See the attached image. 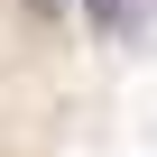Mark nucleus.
Masks as SVG:
<instances>
[{
  "label": "nucleus",
  "mask_w": 157,
  "mask_h": 157,
  "mask_svg": "<svg viewBox=\"0 0 157 157\" xmlns=\"http://www.w3.org/2000/svg\"><path fill=\"white\" fill-rule=\"evenodd\" d=\"M83 19H93L102 37H139V28H148V0H83Z\"/></svg>",
  "instance_id": "obj_1"
},
{
  "label": "nucleus",
  "mask_w": 157,
  "mask_h": 157,
  "mask_svg": "<svg viewBox=\"0 0 157 157\" xmlns=\"http://www.w3.org/2000/svg\"><path fill=\"white\" fill-rule=\"evenodd\" d=\"M28 10H37V19H65V10H74V0H28Z\"/></svg>",
  "instance_id": "obj_2"
}]
</instances>
